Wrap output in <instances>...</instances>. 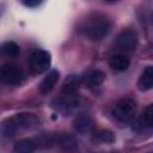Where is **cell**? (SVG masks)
<instances>
[{"label":"cell","mask_w":153,"mask_h":153,"mask_svg":"<svg viewBox=\"0 0 153 153\" xmlns=\"http://www.w3.org/2000/svg\"><path fill=\"white\" fill-rule=\"evenodd\" d=\"M137 87L140 91H148L153 88V66H148L143 69L137 80Z\"/></svg>","instance_id":"9"},{"label":"cell","mask_w":153,"mask_h":153,"mask_svg":"<svg viewBox=\"0 0 153 153\" xmlns=\"http://www.w3.org/2000/svg\"><path fill=\"white\" fill-rule=\"evenodd\" d=\"M0 79L2 82L8 85H19L24 80V73L17 65L8 62L1 67Z\"/></svg>","instance_id":"6"},{"label":"cell","mask_w":153,"mask_h":153,"mask_svg":"<svg viewBox=\"0 0 153 153\" xmlns=\"http://www.w3.org/2000/svg\"><path fill=\"white\" fill-rule=\"evenodd\" d=\"M59 76H60V74H59L57 71H50L43 78V80L41 81V84H39V92L42 94L49 93L55 87V85H56V82L59 80Z\"/></svg>","instance_id":"8"},{"label":"cell","mask_w":153,"mask_h":153,"mask_svg":"<svg viewBox=\"0 0 153 153\" xmlns=\"http://www.w3.org/2000/svg\"><path fill=\"white\" fill-rule=\"evenodd\" d=\"M105 1H109V2H112V1H116V0H105Z\"/></svg>","instance_id":"20"},{"label":"cell","mask_w":153,"mask_h":153,"mask_svg":"<svg viewBox=\"0 0 153 153\" xmlns=\"http://www.w3.org/2000/svg\"><path fill=\"white\" fill-rule=\"evenodd\" d=\"M22 1L29 7H36L42 2V0H22Z\"/></svg>","instance_id":"19"},{"label":"cell","mask_w":153,"mask_h":153,"mask_svg":"<svg viewBox=\"0 0 153 153\" xmlns=\"http://www.w3.org/2000/svg\"><path fill=\"white\" fill-rule=\"evenodd\" d=\"M80 84L81 80L78 75H69L62 85V93H76Z\"/></svg>","instance_id":"12"},{"label":"cell","mask_w":153,"mask_h":153,"mask_svg":"<svg viewBox=\"0 0 153 153\" xmlns=\"http://www.w3.org/2000/svg\"><path fill=\"white\" fill-rule=\"evenodd\" d=\"M136 112V103L134 99L123 98L115 103L111 109V115L118 122H128L130 121Z\"/></svg>","instance_id":"3"},{"label":"cell","mask_w":153,"mask_h":153,"mask_svg":"<svg viewBox=\"0 0 153 153\" xmlns=\"http://www.w3.org/2000/svg\"><path fill=\"white\" fill-rule=\"evenodd\" d=\"M61 146L65 148V149H71V145H74L75 146V141H74V139L73 137H71V136H65L63 139H61Z\"/></svg>","instance_id":"18"},{"label":"cell","mask_w":153,"mask_h":153,"mask_svg":"<svg viewBox=\"0 0 153 153\" xmlns=\"http://www.w3.org/2000/svg\"><path fill=\"white\" fill-rule=\"evenodd\" d=\"M93 127V121L88 115H80L74 121V129L79 133L90 131Z\"/></svg>","instance_id":"11"},{"label":"cell","mask_w":153,"mask_h":153,"mask_svg":"<svg viewBox=\"0 0 153 153\" xmlns=\"http://www.w3.org/2000/svg\"><path fill=\"white\" fill-rule=\"evenodd\" d=\"M80 105V99L76 93H62L61 97L55 99L54 108L62 115L69 116L74 114Z\"/></svg>","instance_id":"4"},{"label":"cell","mask_w":153,"mask_h":153,"mask_svg":"<svg viewBox=\"0 0 153 153\" xmlns=\"http://www.w3.org/2000/svg\"><path fill=\"white\" fill-rule=\"evenodd\" d=\"M35 149H36L35 141L29 140V139L19 141L16 145V147H14V151L16 152H19V153H30V152H33Z\"/></svg>","instance_id":"14"},{"label":"cell","mask_w":153,"mask_h":153,"mask_svg":"<svg viewBox=\"0 0 153 153\" xmlns=\"http://www.w3.org/2000/svg\"><path fill=\"white\" fill-rule=\"evenodd\" d=\"M1 50L2 54L8 56V57H17L20 53V48L17 43L12 42V41H7L1 45Z\"/></svg>","instance_id":"13"},{"label":"cell","mask_w":153,"mask_h":153,"mask_svg":"<svg viewBox=\"0 0 153 153\" xmlns=\"http://www.w3.org/2000/svg\"><path fill=\"white\" fill-rule=\"evenodd\" d=\"M137 44V36L133 30H123L118 33L115 41L117 49L122 51H133Z\"/></svg>","instance_id":"7"},{"label":"cell","mask_w":153,"mask_h":153,"mask_svg":"<svg viewBox=\"0 0 153 153\" xmlns=\"http://www.w3.org/2000/svg\"><path fill=\"white\" fill-rule=\"evenodd\" d=\"M96 137L100 142H105V143H110V142H114L115 141L114 134L111 131H109V130H99V131H97Z\"/></svg>","instance_id":"17"},{"label":"cell","mask_w":153,"mask_h":153,"mask_svg":"<svg viewBox=\"0 0 153 153\" xmlns=\"http://www.w3.org/2000/svg\"><path fill=\"white\" fill-rule=\"evenodd\" d=\"M129 65H130L129 59L123 54H115L111 55L109 59V66L117 72H124L126 69H128Z\"/></svg>","instance_id":"10"},{"label":"cell","mask_w":153,"mask_h":153,"mask_svg":"<svg viewBox=\"0 0 153 153\" xmlns=\"http://www.w3.org/2000/svg\"><path fill=\"white\" fill-rule=\"evenodd\" d=\"M111 29V22L103 14H92L87 17L81 26L80 32L92 41H99L104 38Z\"/></svg>","instance_id":"1"},{"label":"cell","mask_w":153,"mask_h":153,"mask_svg":"<svg viewBox=\"0 0 153 153\" xmlns=\"http://www.w3.org/2000/svg\"><path fill=\"white\" fill-rule=\"evenodd\" d=\"M37 123H38V120L32 114H18L14 117H12L2 123L1 131H2L4 136L11 137V136L16 135V133L18 130L20 131V130L35 128L37 126Z\"/></svg>","instance_id":"2"},{"label":"cell","mask_w":153,"mask_h":153,"mask_svg":"<svg viewBox=\"0 0 153 153\" xmlns=\"http://www.w3.org/2000/svg\"><path fill=\"white\" fill-rule=\"evenodd\" d=\"M50 54L45 50L37 49L31 53L29 57V68L33 74H41L45 72L50 66Z\"/></svg>","instance_id":"5"},{"label":"cell","mask_w":153,"mask_h":153,"mask_svg":"<svg viewBox=\"0 0 153 153\" xmlns=\"http://www.w3.org/2000/svg\"><path fill=\"white\" fill-rule=\"evenodd\" d=\"M104 78H105V74L102 71L94 69V71H91L88 73V75H87V82L91 86H98V85H100L104 81Z\"/></svg>","instance_id":"15"},{"label":"cell","mask_w":153,"mask_h":153,"mask_svg":"<svg viewBox=\"0 0 153 153\" xmlns=\"http://www.w3.org/2000/svg\"><path fill=\"white\" fill-rule=\"evenodd\" d=\"M141 124L146 128H149V129H153V104L148 105L142 116H141Z\"/></svg>","instance_id":"16"}]
</instances>
